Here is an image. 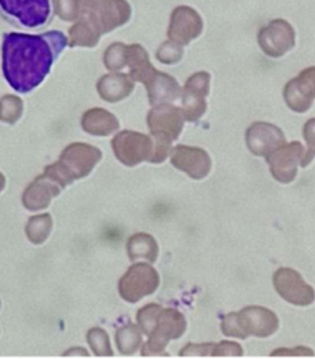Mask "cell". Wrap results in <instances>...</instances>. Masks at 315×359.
Here are the masks:
<instances>
[{"label": "cell", "instance_id": "6da1fadb", "mask_svg": "<svg viewBox=\"0 0 315 359\" xmlns=\"http://www.w3.org/2000/svg\"><path fill=\"white\" fill-rule=\"evenodd\" d=\"M67 44V37L60 31L41 36L6 34L1 54L7 83L18 93L32 91L48 74L54 60Z\"/></svg>", "mask_w": 315, "mask_h": 359}, {"label": "cell", "instance_id": "7a4b0ae2", "mask_svg": "<svg viewBox=\"0 0 315 359\" xmlns=\"http://www.w3.org/2000/svg\"><path fill=\"white\" fill-rule=\"evenodd\" d=\"M101 158L102 151L91 144H72L62 151L58 163L44 170V175L64 189L73 180L87 177Z\"/></svg>", "mask_w": 315, "mask_h": 359}, {"label": "cell", "instance_id": "3957f363", "mask_svg": "<svg viewBox=\"0 0 315 359\" xmlns=\"http://www.w3.org/2000/svg\"><path fill=\"white\" fill-rule=\"evenodd\" d=\"M185 117L180 109L170 104H160L147 114V126L154 141V153L150 163H163L171 153V144L183 130Z\"/></svg>", "mask_w": 315, "mask_h": 359}, {"label": "cell", "instance_id": "277c9868", "mask_svg": "<svg viewBox=\"0 0 315 359\" xmlns=\"http://www.w3.org/2000/svg\"><path fill=\"white\" fill-rule=\"evenodd\" d=\"M277 316L264 307H246L223 318L222 332L229 337H269L279 329Z\"/></svg>", "mask_w": 315, "mask_h": 359}, {"label": "cell", "instance_id": "5b68a950", "mask_svg": "<svg viewBox=\"0 0 315 359\" xmlns=\"http://www.w3.org/2000/svg\"><path fill=\"white\" fill-rule=\"evenodd\" d=\"M131 7L127 0H79V20L101 35L128 22Z\"/></svg>", "mask_w": 315, "mask_h": 359}, {"label": "cell", "instance_id": "8992f818", "mask_svg": "<svg viewBox=\"0 0 315 359\" xmlns=\"http://www.w3.org/2000/svg\"><path fill=\"white\" fill-rule=\"evenodd\" d=\"M186 330V320L175 309H161L147 343L142 348L143 357L161 355L170 340L179 339Z\"/></svg>", "mask_w": 315, "mask_h": 359}, {"label": "cell", "instance_id": "52a82bcc", "mask_svg": "<svg viewBox=\"0 0 315 359\" xmlns=\"http://www.w3.org/2000/svg\"><path fill=\"white\" fill-rule=\"evenodd\" d=\"M112 147L120 163L127 167H135L142 161H152L154 141L152 137L140 133L121 131L113 138Z\"/></svg>", "mask_w": 315, "mask_h": 359}, {"label": "cell", "instance_id": "ba28073f", "mask_svg": "<svg viewBox=\"0 0 315 359\" xmlns=\"http://www.w3.org/2000/svg\"><path fill=\"white\" fill-rule=\"evenodd\" d=\"M159 285V273L150 264L138 263L123 276L119 283V292L126 302L137 303L142 297L154 293Z\"/></svg>", "mask_w": 315, "mask_h": 359}, {"label": "cell", "instance_id": "9c48e42d", "mask_svg": "<svg viewBox=\"0 0 315 359\" xmlns=\"http://www.w3.org/2000/svg\"><path fill=\"white\" fill-rule=\"evenodd\" d=\"M210 73H194L182 91V113L185 120L197 121L207 110V95L210 94Z\"/></svg>", "mask_w": 315, "mask_h": 359}, {"label": "cell", "instance_id": "30bf717a", "mask_svg": "<svg viewBox=\"0 0 315 359\" xmlns=\"http://www.w3.org/2000/svg\"><path fill=\"white\" fill-rule=\"evenodd\" d=\"M257 41L266 55L280 58L293 48L295 31L285 20H274L259 31Z\"/></svg>", "mask_w": 315, "mask_h": 359}, {"label": "cell", "instance_id": "8fae6325", "mask_svg": "<svg viewBox=\"0 0 315 359\" xmlns=\"http://www.w3.org/2000/svg\"><path fill=\"white\" fill-rule=\"evenodd\" d=\"M274 287L282 299L295 306H310L315 300L314 289L292 269H280L276 271Z\"/></svg>", "mask_w": 315, "mask_h": 359}, {"label": "cell", "instance_id": "7c38bea8", "mask_svg": "<svg viewBox=\"0 0 315 359\" xmlns=\"http://www.w3.org/2000/svg\"><path fill=\"white\" fill-rule=\"evenodd\" d=\"M304 157V147L300 142L285 144L267 156L270 172L281 183H290L297 175V165Z\"/></svg>", "mask_w": 315, "mask_h": 359}, {"label": "cell", "instance_id": "4fadbf2b", "mask_svg": "<svg viewBox=\"0 0 315 359\" xmlns=\"http://www.w3.org/2000/svg\"><path fill=\"white\" fill-rule=\"evenodd\" d=\"M0 8L28 28H37L50 17V0H0Z\"/></svg>", "mask_w": 315, "mask_h": 359}, {"label": "cell", "instance_id": "5bb4252c", "mask_svg": "<svg viewBox=\"0 0 315 359\" xmlns=\"http://www.w3.org/2000/svg\"><path fill=\"white\" fill-rule=\"evenodd\" d=\"M283 98L293 111L304 113L311 108L315 100V67L304 69L297 77L288 81Z\"/></svg>", "mask_w": 315, "mask_h": 359}, {"label": "cell", "instance_id": "9a60e30c", "mask_svg": "<svg viewBox=\"0 0 315 359\" xmlns=\"http://www.w3.org/2000/svg\"><path fill=\"white\" fill-rule=\"evenodd\" d=\"M203 28V20L194 8L179 6L171 14L168 37L180 46H186L201 35Z\"/></svg>", "mask_w": 315, "mask_h": 359}, {"label": "cell", "instance_id": "2e32d148", "mask_svg": "<svg viewBox=\"0 0 315 359\" xmlns=\"http://www.w3.org/2000/svg\"><path fill=\"white\" fill-rule=\"evenodd\" d=\"M170 154L173 165L193 180H203L210 174L212 165L210 156L200 147L177 144L171 149Z\"/></svg>", "mask_w": 315, "mask_h": 359}, {"label": "cell", "instance_id": "e0dca14e", "mask_svg": "<svg viewBox=\"0 0 315 359\" xmlns=\"http://www.w3.org/2000/svg\"><path fill=\"white\" fill-rule=\"evenodd\" d=\"M246 146L255 156H269L286 144L285 135L277 126L256 121L246 130Z\"/></svg>", "mask_w": 315, "mask_h": 359}, {"label": "cell", "instance_id": "ac0fdd59", "mask_svg": "<svg viewBox=\"0 0 315 359\" xmlns=\"http://www.w3.org/2000/svg\"><path fill=\"white\" fill-rule=\"evenodd\" d=\"M62 187L55 180L41 175L37 177L25 190L22 204L28 211L46 210L51 200L61 193Z\"/></svg>", "mask_w": 315, "mask_h": 359}, {"label": "cell", "instance_id": "d6986e66", "mask_svg": "<svg viewBox=\"0 0 315 359\" xmlns=\"http://www.w3.org/2000/svg\"><path fill=\"white\" fill-rule=\"evenodd\" d=\"M97 87L102 100L107 102H119L134 91V80L130 74L110 73L98 81Z\"/></svg>", "mask_w": 315, "mask_h": 359}, {"label": "cell", "instance_id": "ffe728a7", "mask_svg": "<svg viewBox=\"0 0 315 359\" xmlns=\"http://www.w3.org/2000/svg\"><path fill=\"white\" fill-rule=\"evenodd\" d=\"M149 101L152 105L175 101L180 95V87L175 79L167 73L156 72L146 84Z\"/></svg>", "mask_w": 315, "mask_h": 359}, {"label": "cell", "instance_id": "44dd1931", "mask_svg": "<svg viewBox=\"0 0 315 359\" xmlns=\"http://www.w3.org/2000/svg\"><path fill=\"white\" fill-rule=\"evenodd\" d=\"M126 67H130V77L145 86L156 74V69L149 61L147 51L140 44H131L126 48Z\"/></svg>", "mask_w": 315, "mask_h": 359}, {"label": "cell", "instance_id": "7402d4cb", "mask_svg": "<svg viewBox=\"0 0 315 359\" xmlns=\"http://www.w3.org/2000/svg\"><path fill=\"white\" fill-rule=\"evenodd\" d=\"M83 130L91 135L106 137L116 133L120 127L114 114L105 109H90L84 113L81 120Z\"/></svg>", "mask_w": 315, "mask_h": 359}, {"label": "cell", "instance_id": "603a6c76", "mask_svg": "<svg viewBox=\"0 0 315 359\" xmlns=\"http://www.w3.org/2000/svg\"><path fill=\"white\" fill-rule=\"evenodd\" d=\"M127 251L133 262L138 259H145L150 263H154L159 256V247L156 240L150 234L145 233H138L128 240Z\"/></svg>", "mask_w": 315, "mask_h": 359}, {"label": "cell", "instance_id": "cb8c5ba5", "mask_svg": "<svg viewBox=\"0 0 315 359\" xmlns=\"http://www.w3.org/2000/svg\"><path fill=\"white\" fill-rule=\"evenodd\" d=\"M70 47H94L101 39V34L95 31L90 24L77 21L69 29Z\"/></svg>", "mask_w": 315, "mask_h": 359}, {"label": "cell", "instance_id": "d4e9b609", "mask_svg": "<svg viewBox=\"0 0 315 359\" xmlns=\"http://www.w3.org/2000/svg\"><path fill=\"white\" fill-rule=\"evenodd\" d=\"M116 341L119 351L124 355H131L140 348L142 341V333L140 327L135 325H127L117 330Z\"/></svg>", "mask_w": 315, "mask_h": 359}, {"label": "cell", "instance_id": "484cf974", "mask_svg": "<svg viewBox=\"0 0 315 359\" xmlns=\"http://www.w3.org/2000/svg\"><path fill=\"white\" fill-rule=\"evenodd\" d=\"M53 229V220L48 214L34 216L27 224V236L34 244H43L50 236Z\"/></svg>", "mask_w": 315, "mask_h": 359}, {"label": "cell", "instance_id": "4316f807", "mask_svg": "<svg viewBox=\"0 0 315 359\" xmlns=\"http://www.w3.org/2000/svg\"><path fill=\"white\" fill-rule=\"evenodd\" d=\"M24 104L15 95H4L0 98V120L7 124H14L22 116Z\"/></svg>", "mask_w": 315, "mask_h": 359}, {"label": "cell", "instance_id": "83f0119b", "mask_svg": "<svg viewBox=\"0 0 315 359\" xmlns=\"http://www.w3.org/2000/svg\"><path fill=\"white\" fill-rule=\"evenodd\" d=\"M87 340H88L93 351L95 353V355H98V357H112L113 355L109 336L104 329H101V327L91 329L87 334Z\"/></svg>", "mask_w": 315, "mask_h": 359}, {"label": "cell", "instance_id": "f1b7e54d", "mask_svg": "<svg viewBox=\"0 0 315 359\" xmlns=\"http://www.w3.org/2000/svg\"><path fill=\"white\" fill-rule=\"evenodd\" d=\"M126 44L114 43L106 50L104 62L109 71L117 72L126 67Z\"/></svg>", "mask_w": 315, "mask_h": 359}, {"label": "cell", "instance_id": "f546056e", "mask_svg": "<svg viewBox=\"0 0 315 359\" xmlns=\"http://www.w3.org/2000/svg\"><path fill=\"white\" fill-rule=\"evenodd\" d=\"M156 57H157V60L161 64L173 65V64H176V62H179L182 60V57H183V47L180 44L175 43V41H173V40L166 41L159 48Z\"/></svg>", "mask_w": 315, "mask_h": 359}, {"label": "cell", "instance_id": "4dcf8cb0", "mask_svg": "<svg viewBox=\"0 0 315 359\" xmlns=\"http://www.w3.org/2000/svg\"><path fill=\"white\" fill-rule=\"evenodd\" d=\"M303 137L307 142V153H304V157L302 160V167H307L315 157V118H310L303 128Z\"/></svg>", "mask_w": 315, "mask_h": 359}, {"label": "cell", "instance_id": "1f68e13d", "mask_svg": "<svg viewBox=\"0 0 315 359\" xmlns=\"http://www.w3.org/2000/svg\"><path fill=\"white\" fill-rule=\"evenodd\" d=\"M55 13L65 21L79 18V0H54Z\"/></svg>", "mask_w": 315, "mask_h": 359}, {"label": "cell", "instance_id": "d6a6232c", "mask_svg": "<svg viewBox=\"0 0 315 359\" xmlns=\"http://www.w3.org/2000/svg\"><path fill=\"white\" fill-rule=\"evenodd\" d=\"M243 354V347L239 343L222 341L219 344H215L212 357H241Z\"/></svg>", "mask_w": 315, "mask_h": 359}, {"label": "cell", "instance_id": "836d02e7", "mask_svg": "<svg viewBox=\"0 0 315 359\" xmlns=\"http://www.w3.org/2000/svg\"><path fill=\"white\" fill-rule=\"evenodd\" d=\"M215 344H189L180 351V357H212Z\"/></svg>", "mask_w": 315, "mask_h": 359}, {"label": "cell", "instance_id": "e575fe53", "mask_svg": "<svg viewBox=\"0 0 315 359\" xmlns=\"http://www.w3.org/2000/svg\"><path fill=\"white\" fill-rule=\"evenodd\" d=\"M314 353L307 347H296V348H280L272 353V357H313Z\"/></svg>", "mask_w": 315, "mask_h": 359}, {"label": "cell", "instance_id": "d590c367", "mask_svg": "<svg viewBox=\"0 0 315 359\" xmlns=\"http://www.w3.org/2000/svg\"><path fill=\"white\" fill-rule=\"evenodd\" d=\"M4 186H6V178H4V175L0 172V191L4 189Z\"/></svg>", "mask_w": 315, "mask_h": 359}]
</instances>
